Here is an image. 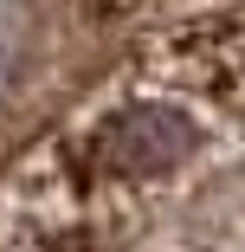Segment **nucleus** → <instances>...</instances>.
Here are the masks:
<instances>
[{
  "instance_id": "1",
  "label": "nucleus",
  "mask_w": 245,
  "mask_h": 252,
  "mask_svg": "<svg viewBox=\"0 0 245 252\" xmlns=\"http://www.w3.org/2000/svg\"><path fill=\"white\" fill-rule=\"evenodd\" d=\"M193 142H200V129H193L181 110L136 104V110L104 123V162L116 175H168V168H181L193 156Z\"/></svg>"
}]
</instances>
